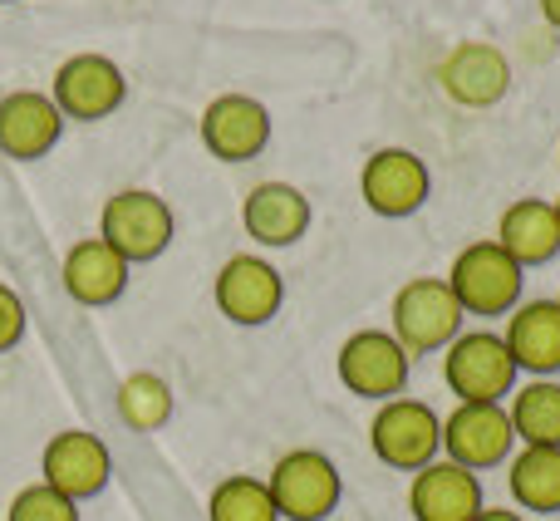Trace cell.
Returning <instances> with one entry per match:
<instances>
[{"label": "cell", "mask_w": 560, "mask_h": 521, "mask_svg": "<svg viewBox=\"0 0 560 521\" xmlns=\"http://www.w3.org/2000/svg\"><path fill=\"white\" fill-rule=\"evenodd\" d=\"M217 310H222L232 325L256 329V325H271L285 305V280L271 260L261 256H232L222 270H217Z\"/></svg>", "instance_id": "12"}, {"label": "cell", "mask_w": 560, "mask_h": 521, "mask_svg": "<svg viewBox=\"0 0 560 521\" xmlns=\"http://www.w3.org/2000/svg\"><path fill=\"white\" fill-rule=\"evenodd\" d=\"M556 217H560V197H556Z\"/></svg>", "instance_id": "29"}, {"label": "cell", "mask_w": 560, "mask_h": 521, "mask_svg": "<svg viewBox=\"0 0 560 521\" xmlns=\"http://www.w3.org/2000/svg\"><path fill=\"white\" fill-rule=\"evenodd\" d=\"M443 280L453 286L463 315H482V320L512 315V310L522 305V290H526V270L516 266L492 236L463 246V252L453 256V270H447Z\"/></svg>", "instance_id": "3"}, {"label": "cell", "mask_w": 560, "mask_h": 521, "mask_svg": "<svg viewBox=\"0 0 560 521\" xmlns=\"http://www.w3.org/2000/svg\"><path fill=\"white\" fill-rule=\"evenodd\" d=\"M49 99H55V108L65 118H74V124H98V118L124 108L128 79L108 55H69L65 65L55 69Z\"/></svg>", "instance_id": "9"}, {"label": "cell", "mask_w": 560, "mask_h": 521, "mask_svg": "<svg viewBox=\"0 0 560 521\" xmlns=\"http://www.w3.org/2000/svg\"><path fill=\"white\" fill-rule=\"evenodd\" d=\"M463 305H457L453 286L443 276H413L394 290V305H388V335L413 355V364L423 355L447 349L463 335Z\"/></svg>", "instance_id": "1"}, {"label": "cell", "mask_w": 560, "mask_h": 521, "mask_svg": "<svg viewBox=\"0 0 560 521\" xmlns=\"http://www.w3.org/2000/svg\"><path fill=\"white\" fill-rule=\"evenodd\" d=\"M128 276H133V266H128L104 236H84V242H74L65 252V266H59V286H65V296L79 300V305H89V310L114 305V300L128 290Z\"/></svg>", "instance_id": "15"}, {"label": "cell", "mask_w": 560, "mask_h": 521, "mask_svg": "<svg viewBox=\"0 0 560 521\" xmlns=\"http://www.w3.org/2000/svg\"><path fill=\"white\" fill-rule=\"evenodd\" d=\"M512 433L522 448H560V379H526L512 389Z\"/></svg>", "instance_id": "21"}, {"label": "cell", "mask_w": 560, "mask_h": 521, "mask_svg": "<svg viewBox=\"0 0 560 521\" xmlns=\"http://www.w3.org/2000/svg\"><path fill=\"white\" fill-rule=\"evenodd\" d=\"M0 5H15V0H0Z\"/></svg>", "instance_id": "30"}, {"label": "cell", "mask_w": 560, "mask_h": 521, "mask_svg": "<svg viewBox=\"0 0 560 521\" xmlns=\"http://www.w3.org/2000/svg\"><path fill=\"white\" fill-rule=\"evenodd\" d=\"M335 369H339V384H345L354 398L388 404V398L404 394L408 369H413V355H408L388 329H354V335L339 345Z\"/></svg>", "instance_id": "6"}, {"label": "cell", "mask_w": 560, "mask_h": 521, "mask_svg": "<svg viewBox=\"0 0 560 521\" xmlns=\"http://www.w3.org/2000/svg\"><path fill=\"white\" fill-rule=\"evenodd\" d=\"M118 418H124L128 428H138V433L167 428V418H173V389H167V379L153 374V369L128 374L124 384H118Z\"/></svg>", "instance_id": "23"}, {"label": "cell", "mask_w": 560, "mask_h": 521, "mask_svg": "<svg viewBox=\"0 0 560 521\" xmlns=\"http://www.w3.org/2000/svg\"><path fill=\"white\" fill-rule=\"evenodd\" d=\"M242 227L256 246H295L310 232V197L295 183H256L242 202Z\"/></svg>", "instance_id": "20"}, {"label": "cell", "mask_w": 560, "mask_h": 521, "mask_svg": "<svg viewBox=\"0 0 560 521\" xmlns=\"http://www.w3.org/2000/svg\"><path fill=\"white\" fill-rule=\"evenodd\" d=\"M472 521H526V512H512V507H482Z\"/></svg>", "instance_id": "27"}, {"label": "cell", "mask_w": 560, "mask_h": 521, "mask_svg": "<svg viewBox=\"0 0 560 521\" xmlns=\"http://www.w3.org/2000/svg\"><path fill=\"white\" fill-rule=\"evenodd\" d=\"M108 477H114V458H108V448L98 443L94 433H84V428L55 433L45 443V453H39V483L55 487L69 502L98 497L108 487Z\"/></svg>", "instance_id": "11"}, {"label": "cell", "mask_w": 560, "mask_h": 521, "mask_svg": "<svg viewBox=\"0 0 560 521\" xmlns=\"http://www.w3.org/2000/svg\"><path fill=\"white\" fill-rule=\"evenodd\" d=\"M516 369L532 379L560 374V300H522L502 329Z\"/></svg>", "instance_id": "18"}, {"label": "cell", "mask_w": 560, "mask_h": 521, "mask_svg": "<svg viewBox=\"0 0 560 521\" xmlns=\"http://www.w3.org/2000/svg\"><path fill=\"white\" fill-rule=\"evenodd\" d=\"M482 507H487L482 477L447 463V458L418 467L413 487H408V512H413V521H472Z\"/></svg>", "instance_id": "14"}, {"label": "cell", "mask_w": 560, "mask_h": 521, "mask_svg": "<svg viewBox=\"0 0 560 521\" xmlns=\"http://www.w3.org/2000/svg\"><path fill=\"white\" fill-rule=\"evenodd\" d=\"M20 339H25V305H20V296L0 280V355H10Z\"/></svg>", "instance_id": "26"}, {"label": "cell", "mask_w": 560, "mask_h": 521, "mask_svg": "<svg viewBox=\"0 0 560 521\" xmlns=\"http://www.w3.org/2000/svg\"><path fill=\"white\" fill-rule=\"evenodd\" d=\"M266 487H271L280 521H325L339 507V493H345L335 458H325L319 448H295V453H285L271 467Z\"/></svg>", "instance_id": "7"}, {"label": "cell", "mask_w": 560, "mask_h": 521, "mask_svg": "<svg viewBox=\"0 0 560 521\" xmlns=\"http://www.w3.org/2000/svg\"><path fill=\"white\" fill-rule=\"evenodd\" d=\"M443 379L457 404H502L522 384V369L497 329H463L443 349Z\"/></svg>", "instance_id": "2"}, {"label": "cell", "mask_w": 560, "mask_h": 521, "mask_svg": "<svg viewBox=\"0 0 560 521\" xmlns=\"http://www.w3.org/2000/svg\"><path fill=\"white\" fill-rule=\"evenodd\" d=\"M506 487L522 512H560V448H522L506 458Z\"/></svg>", "instance_id": "22"}, {"label": "cell", "mask_w": 560, "mask_h": 521, "mask_svg": "<svg viewBox=\"0 0 560 521\" xmlns=\"http://www.w3.org/2000/svg\"><path fill=\"white\" fill-rule=\"evenodd\" d=\"M98 236H104L128 266H148V260H158L173 246L177 217H173V207L158 193H148V187H124V193H114L104 202V212H98Z\"/></svg>", "instance_id": "4"}, {"label": "cell", "mask_w": 560, "mask_h": 521, "mask_svg": "<svg viewBox=\"0 0 560 521\" xmlns=\"http://www.w3.org/2000/svg\"><path fill=\"white\" fill-rule=\"evenodd\" d=\"M536 5H541V20L551 30H560V0H536Z\"/></svg>", "instance_id": "28"}, {"label": "cell", "mask_w": 560, "mask_h": 521, "mask_svg": "<svg viewBox=\"0 0 560 521\" xmlns=\"http://www.w3.org/2000/svg\"><path fill=\"white\" fill-rule=\"evenodd\" d=\"M497 246L516 260L522 270L532 266H551L560 256V217H556V202L546 197H516L512 207L502 212L497 222Z\"/></svg>", "instance_id": "19"}, {"label": "cell", "mask_w": 560, "mask_h": 521, "mask_svg": "<svg viewBox=\"0 0 560 521\" xmlns=\"http://www.w3.org/2000/svg\"><path fill=\"white\" fill-rule=\"evenodd\" d=\"M438 84H443V94L453 99V104L492 108L497 99L512 89V65H506L502 49L472 39V45H457L453 55L443 59V69H438Z\"/></svg>", "instance_id": "17"}, {"label": "cell", "mask_w": 560, "mask_h": 521, "mask_svg": "<svg viewBox=\"0 0 560 521\" xmlns=\"http://www.w3.org/2000/svg\"><path fill=\"white\" fill-rule=\"evenodd\" d=\"M65 134V114L55 108V99L39 89H15L0 99V153L15 163H35Z\"/></svg>", "instance_id": "16"}, {"label": "cell", "mask_w": 560, "mask_h": 521, "mask_svg": "<svg viewBox=\"0 0 560 521\" xmlns=\"http://www.w3.org/2000/svg\"><path fill=\"white\" fill-rule=\"evenodd\" d=\"M516 453V433L506 404H457L443 418V458L467 473H487L502 467Z\"/></svg>", "instance_id": "10"}, {"label": "cell", "mask_w": 560, "mask_h": 521, "mask_svg": "<svg viewBox=\"0 0 560 521\" xmlns=\"http://www.w3.org/2000/svg\"><path fill=\"white\" fill-rule=\"evenodd\" d=\"M207 521H280V512L271 502L266 477L236 473L212 487V497H207Z\"/></svg>", "instance_id": "24"}, {"label": "cell", "mask_w": 560, "mask_h": 521, "mask_svg": "<svg viewBox=\"0 0 560 521\" xmlns=\"http://www.w3.org/2000/svg\"><path fill=\"white\" fill-rule=\"evenodd\" d=\"M369 448L384 467L394 473H418V467L438 463L443 453V418L423 404V398H388L374 408V424H369Z\"/></svg>", "instance_id": "5"}, {"label": "cell", "mask_w": 560, "mask_h": 521, "mask_svg": "<svg viewBox=\"0 0 560 521\" xmlns=\"http://www.w3.org/2000/svg\"><path fill=\"white\" fill-rule=\"evenodd\" d=\"M428 193H433V173L413 148H378L359 167V197H364L369 212L388 217V222L413 217L428 202Z\"/></svg>", "instance_id": "8"}, {"label": "cell", "mask_w": 560, "mask_h": 521, "mask_svg": "<svg viewBox=\"0 0 560 521\" xmlns=\"http://www.w3.org/2000/svg\"><path fill=\"white\" fill-rule=\"evenodd\" d=\"M202 148L222 163H246L256 158L266 143H271V114H266L261 99L252 94H217L212 104L202 108Z\"/></svg>", "instance_id": "13"}, {"label": "cell", "mask_w": 560, "mask_h": 521, "mask_svg": "<svg viewBox=\"0 0 560 521\" xmlns=\"http://www.w3.org/2000/svg\"><path fill=\"white\" fill-rule=\"evenodd\" d=\"M5 521H79V502L59 497L55 487H45V483H30L10 497Z\"/></svg>", "instance_id": "25"}]
</instances>
